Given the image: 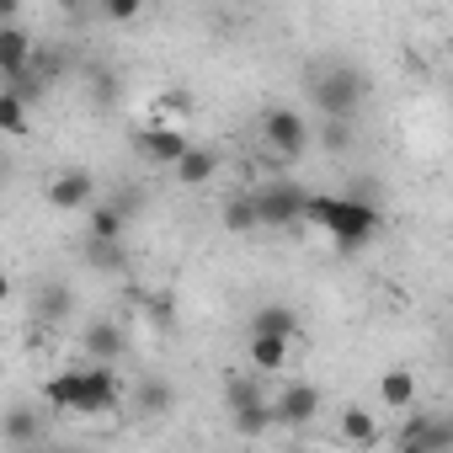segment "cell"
<instances>
[{
  "mask_svg": "<svg viewBox=\"0 0 453 453\" xmlns=\"http://www.w3.org/2000/svg\"><path fill=\"white\" fill-rule=\"evenodd\" d=\"M304 224H320V230L336 241V251H357L379 235V208L368 197H342V192H310L304 203Z\"/></svg>",
  "mask_w": 453,
  "mask_h": 453,
  "instance_id": "cell-1",
  "label": "cell"
},
{
  "mask_svg": "<svg viewBox=\"0 0 453 453\" xmlns=\"http://www.w3.org/2000/svg\"><path fill=\"white\" fill-rule=\"evenodd\" d=\"M310 102L320 107L326 123H352L357 107L368 102V75L357 65H342L336 59V65H326V70L310 75Z\"/></svg>",
  "mask_w": 453,
  "mask_h": 453,
  "instance_id": "cell-2",
  "label": "cell"
},
{
  "mask_svg": "<svg viewBox=\"0 0 453 453\" xmlns=\"http://www.w3.org/2000/svg\"><path fill=\"white\" fill-rule=\"evenodd\" d=\"M304 203H310V192L299 181H267L262 192H251L257 230H288V224H304Z\"/></svg>",
  "mask_w": 453,
  "mask_h": 453,
  "instance_id": "cell-3",
  "label": "cell"
},
{
  "mask_svg": "<svg viewBox=\"0 0 453 453\" xmlns=\"http://www.w3.org/2000/svg\"><path fill=\"white\" fill-rule=\"evenodd\" d=\"M262 144H267L278 160H299V155L310 150V123H304V112H294V107H267V112H262Z\"/></svg>",
  "mask_w": 453,
  "mask_h": 453,
  "instance_id": "cell-4",
  "label": "cell"
},
{
  "mask_svg": "<svg viewBox=\"0 0 453 453\" xmlns=\"http://www.w3.org/2000/svg\"><path fill=\"white\" fill-rule=\"evenodd\" d=\"M118 400H123L118 368H107V363L81 368V405H75V416H107V411H118Z\"/></svg>",
  "mask_w": 453,
  "mask_h": 453,
  "instance_id": "cell-5",
  "label": "cell"
},
{
  "mask_svg": "<svg viewBox=\"0 0 453 453\" xmlns=\"http://www.w3.org/2000/svg\"><path fill=\"white\" fill-rule=\"evenodd\" d=\"M49 208H59V213H81V208H91L96 203V176L86 171V165H70V171H54V181H49Z\"/></svg>",
  "mask_w": 453,
  "mask_h": 453,
  "instance_id": "cell-6",
  "label": "cell"
},
{
  "mask_svg": "<svg viewBox=\"0 0 453 453\" xmlns=\"http://www.w3.org/2000/svg\"><path fill=\"white\" fill-rule=\"evenodd\" d=\"M134 150H139L150 165H165V171H171V165L192 150V139H187L181 128H171V123H150V128L134 134Z\"/></svg>",
  "mask_w": 453,
  "mask_h": 453,
  "instance_id": "cell-7",
  "label": "cell"
},
{
  "mask_svg": "<svg viewBox=\"0 0 453 453\" xmlns=\"http://www.w3.org/2000/svg\"><path fill=\"white\" fill-rule=\"evenodd\" d=\"M273 405V426H310L315 416H320V389L315 384H283L278 389V400H267Z\"/></svg>",
  "mask_w": 453,
  "mask_h": 453,
  "instance_id": "cell-8",
  "label": "cell"
},
{
  "mask_svg": "<svg viewBox=\"0 0 453 453\" xmlns=\"http://www.w3.org/2000/svg\"><path fill=\"white\" fill-rule=\"evenodd\" d=\"M400 442H416L421 453H453V421L437 411H411L400 421Z\"/></svg>",
  "mask_w": 453,
  "mask_h": 453,
  "instance_id": "cell-9",
  "label": "cell"
},
{
  "mask_svg": "<svg viewBox=\"0 0 453 453\" xmlns=\"http://www.w3.org/2000/svg\"><path fill=\"white\" fill-rule=\"evenodd\" d=\"M33 33L22 27V22H6V27H0V81H6V86H0V91H12L17 81H27V65H33Z\"/></svg>",
  "mask_w": 453,
  "mask_h": 453,
  "instance_id": "cell-10",
  "label": "cell"
},
{
  "mask_svg": "<svg viewBox=\"0 0 453 453\" xmlns=\"http://www.w3.org/2000/svg\"><path fill=\"white\" fill-rule=\"evenodd\" d=\"M81 342H86V352H91V363H107V368H112V363H118V357L128 352V331H123L118 320H107V315H102V320H91Z\"/></svg>",
  "mask_w": 453,
  "mask_h": 453,
  "instance_id": "cell-11",
  "label": "cell"
},
{
  "mask_svg": "<svg viewBox=\"0 0 453 453\" xmlns=\"http://www.w3.org/2000/svg\"><path fill=\"white\" fill-rule=\"evenodd\" d=\"M43 437V421H38V411L33 405H6V411H0V442H6V448H33Z\"/></svg>",
  "mask_w": 453,
  "mask_h": 453,
  "instance_id": "cell-12",
  "label": "cell"
},
{
  "mask_svg": "<svg viewBox=\"0 0 453 453\" xmlns=\"http://www.w3.org/2000/svg\"><path fill=\"white\" fill-rule=\"evenodd\" d=\"M246 331H251V336H267V342H288V347H294V336H299V315H294L288 304H257Z\"/></svg>",
  "mask_w": 453,
  "mask_h": 453,
  "instance_id": "cell-13",
  "label": "cell"
},
{
  "mask_svg": "<svg viewBox=\"0 0 453 453\" xmlns=\"http://www.w3.org/2000/svg\"><path fill=\"white\" fill-rule=\"evenodd\" d=\"M134 411H139V416H171V411H176V384L160 379V373H155V379H139V384H134Z\"/></svg>",
  "mask_w": 453,
  "mask_h": 453,
  "instance_id": "cell-14",
  "label": "cell"
},
{
  "mask_svg": "<svg viewBox=\"0 0 453 453\" xmlns=\"http://www.w3.org/2000/svg\"><path fill=\"white\" fill-rule=\"evenodd\" d=\"M213 171H219V150H208V144H192V150L171 165V176H176L181 187H203V181H213Z\"/></svg>",
  "mask_w": 453,
  "mask_h": 453,
  "instance_id": "cell-15",
  "label": "cell"
},
{
  "mask_svg": "<svg viewBox=\"0 0 453 453\" xmlns=\"http://www.w3.org/2000/svg\"><path fill=\"white\" fill-rule=\"evenodd\" d=\"M70 310H75L70 283H43V288H38V304H33L38 326H65V320H70Z\"/></svg>",
  "mask_w": 453,
  "mask_h": 453,
  "instance_id": "cell-16",
  "label": "cell"
},
{
  "mask_svg": "<svg viewBox=\"0 0 453 453\" xmlns=\"http://www.w3.org/2000/svg\"><path fill=\"white\" fill-rule=\"evenodd\" d=\"M123 230H128V219L112 203H91V241L96 246H123Z\"/></svg>",
  "mask_w": 453,
  "mask_h": 453,
  "instance_id": "cell-17",
  "label": "cell"
},
{
  "mask_svg": "<svg viewBox=\"0 0 453 453\" xmlns=\"http://www.w3.org/2000/svg\"><path fill=\"white\" fill-rule=\"evenodd\" d=\"M379 400L395 405V411H411V400H416V373H411V368H389V373L379 379Z\"/></svg>",
  "mask_w": 453,
  "mask_h": 453,
  "instance_id": "cell-18",
  "label": "cell"
},
{
  "mask_svg": "<svg viewBox=\"0 0 453 453\" xmlns=\"http://www.w3.org/2000/svg\"><path fill=\"white\" fill-rule=\"evenodd\" d=\"M43 395H49L54 411H75V405H81V368H59V373L43 384Z\"/></svg>",
  "mask_w": 453,
  "mask_h": 453,
  "instance_id": "cell-19",
  "label": "cell"
},
{
  "mask_svg": "<svg viewBox=\"0 0 453 453\" xmlns=\"http://www.w3.org/2000/svg\"><path fill=\"white\" fill-rule=\"evenodd\" d=\"M342 437H347L352 448H373V442H379V421H373L363 405H347V411H342Z\"/></svg>",
  "mask_w": 453,
  "mask_h": 453,
  "instance_id": "cell-20",
  "label": "cell"
},
{
  "mask_svg": "<svg viewBox=\"0 0 453 453\" xmlns=\"http://www.w3.org/2000/svg\"><path fill=\"white\" fill-rule=\"evenodd\" d=\"M246 352H251V368H257V373H283V363H288V342L251 336V342H246Z\"/></svg>",
  "mask_w": 453,
  "mask_h": 453,
  "instance_id": "cell-21",
  "label": "cell"
},
{
  "mask_svg": "<svg viewBox=\"0 0 453 453\" xmlns=\"http://www.w3.org/2000/svg\"><path fill=\"white\" fill-rule=\"evenodd\" d=\"M262 400H267V395H262L257 379H241V373H235V379H224V405H230V416L246 411V405H262Z\"/></svg>",
  "mask_w": 453,
  "mask_h": 453,
  "instance_id": "cell-22",
  "label": "cell"
},
{
  "mask_svg": "<svg viewBox=\"0 0 453 453\" xmlns=\"http://www.w3.org/2000/svg\"><path fill=\"white\" fill-rule=\"evenodd\" d=\"M230 421H235L241 437H267V432H273V405H267V400H262V405H246V411H235Z\"/></svg>",
  "mask_w": 453,
  "mask_h": 453,
  "instance_id": "cell-23",
  "label": "cell"
},
{
  "mask_svg": "<svg viewBox=\"0 0 453 453\" xmlns=\"http://www.w3.org/2000/svg\"><path fill=\"white\" fill-rule=\"evenodd\" d=\"M27 102H17L12 91H0V134H27Z\"/></svg>",
  "mask_w": 453,
  "mask_h": 453,
  "instance_id": "cell-24",
  "label": "cell"
},
{
  "mask_svg": "<svg viewBox=\"0 0 453 453\" xmlns=\"http://www.w3.org/2000/svg\"><path fill=\"white\" fill-rule=\"evenodd\" d=\"M224 230H235V235L257 230V213H251V197H230V203H224Z\"/></svg>",
  "mask_w": 453,
  "mask_h": 453,
  "instance_id": "cell-25",
  "label": "cell"
},
{
  "mask_svg": "<svg viewBox=\"0 0 453 453\" xmlns=\"http://www.w3.org/2000/svg\"><path fill=\"white\" fill-rule=\"evenodd\" d=\"M86 251H91L86 262H91L96 273H123V267H128V257H123V246H96V241H86Z\"/></svg>",
  "mask_w": 453,
  "mask_h": 453,
  "instance_id": "cell-26",
  "label": "cell"
},
{
  "mask_svg": "<svg viewBox=\"0 0 453 453\" xmlns=\"http://www.w3.org/2000/svg\"><path fill=\"white\" fill-rule=\"evenodd\" d=\"M320 144L331 155H347L352 150V123H320Z\"/></svg>",
  "mask_w": 453,
  "mask_h": 453,
  "instance_id": "cell-27",
  "label": "cell"
},
{
  "mask_svg": "<svg viewBox=\"0 0 453 453\" xmlns=\"http://www.w3.org/2000/svg\"><path fill=\"white\" fill-rule=\"evenodd\" d=\"M144 320H150V326H171V320H176L171 294H144Z\"/></svg>",
  "mask_w": 453,
  "mask_h": 453,
  "instance_id": "cell-28",
  "label": "cell"
},
{
  "mask_svg": "<svg viewBox=\"0 0 453 453\" xmlns=\"http://www.w3.org/2000/svg\"><path fill=\"white\" fill-rule=\"evenodd\" d=\"M91 86H96L91 96H96L102 107H107V102H118V75H107V70H96V81H91Z\"/></svg>",
  "mask_w": 453,
  "mask_h": 453,
  "instance_id": "cell-29",
  "label": "cell"
},
{
  "mask_svg": "<svg viewBox=\"0 0 453 453\" xmlns=\"http://www.w3.org/2000/svg\"><path fill=\"white\" fill-rule=\"evenodd\" d=\"M139 12H144L139 0H118V6H102V17H107V22H134Z\"/></svg>",
  "mask_w": 453,
  "mask_h": 453,
  "instance_id": "cell-30",
  "label": "cell"
},
{
  "mask_svg": "<svg viewBox=\"0 0 453 453\" xmlns=\"http://www.w3.org/2000/svg\"><path fill=\"white\" fill-rule=\"evenodd\" d=\"M165 107H176V112H187V107H192V96H187V91H171V96H165Z\"/></svg>",
  "mask_w": 453,
  "mask_h": 453,
  "instance_id": "cell-31",
  "label": "cell"
},
{
  "mask_svg": "<svg viewBox=\"0 0 453 453\" xmlns=\"http://www.w3.org/2000/svg\"><path fill=\"white\" fill-rule=\"evenodd\" d=\"M6 22H17V0H0V27Z\"/></svg>",
  "mask_w": 453,
  "mask_h": 453,
  "instance_id": "cell-32",
  "label": "cell"
},
{
  "mask_svg": "<svg viewBox=\"0 0 453 453\" xmlns=\"http://www.w3.org/2000/svg\"><path fill=\"white\" fill-rule=\"evenodd\" d=\"M6 299H12V278H6V273H0V304H6Z\"/></svg>",
  "mask_w": 453,
  "mask_h": 453,
  "instance_id": "cell-33",
  "label": "cell"
},
{
  "mask_svg": "<svg viewBox=\"0 0 453 453\" xmlns=\"http://www.w3.org/2000/svg\"><path fill=\"white\" fill-rule=\"evenodd\" d=\"M395 453H421V448L416 442H395Z\"/></svg>",
  "mask_w": 453,
  "mask_h": 453,
  "instance_id": "cell-34",
  "label": "cell"
},
{
  "mask_svg": "<svg viewBox=\"0 0 453 453\" xmlns=\"http://www.w3.org/2000/svg\"><path fill=\"white\" fill-rule=\"evenodd\" d=\"M65 453H86V448H65Z\"/></svg>",
  "mask_w": 453,
  "mask_h": 453,
  "instance_id": "cell-35",
  "label": "cell"
}]
</instances>
